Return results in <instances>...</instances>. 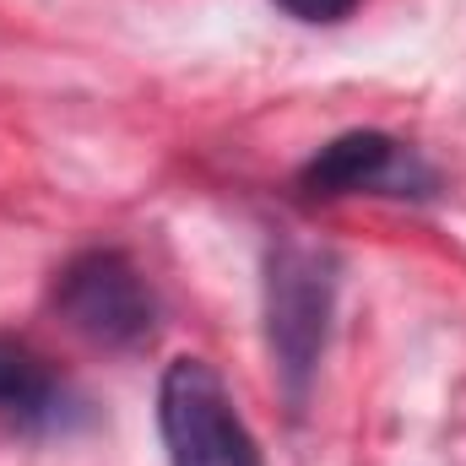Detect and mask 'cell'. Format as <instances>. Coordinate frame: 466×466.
Segmentation results:
<instances>
[{"instance_id": "cell-4", "label": "cell", "mask_w": 466, "mask_h": 466, "mask_svg": "<svg viewBox=\"0 0 466 466\" xmlns=\"http://www.w3.org/2000/svg\"><path fill=\"white\" fill-rule=\"evenodd\" d=\"M299 185L309 196H358V190L429 196L434 190V174L401 141H390L385 130H352V136H337L331 147H320L304 163Z\"/></svg>"}, {"instance_id": "cell-5", "label": "cell", "mask_w": 466, "mask_h": 466, "mask_svg": "<svg viewBox=\"0 0 466 466\" xmlns=\"http://www.w3.org/2000/svg\"><path fill=\"white\" fill-rule=\"evenodd\" d=\"M0 418L27 429H49L66 418V385L27 342H11V337H0Z\"/></svg>"}, {"instance_id": "cell-6", "label": "cell", "mask_w": 466, "mask_h": 466, "mask_svg": "<svg viewBox=\"0 0 466 466\" xmlns=\"http://www.w3.org/2000/svg\"><path fill=\"white\" fill-rule=\"evenodd\" d=\"M282 11H293L299 22H342L358 0H277Z\"/></svg>"}, {"instance_id": "cell-3", "label": "cell", "mask_w": 466, "mask_h": 466, "mask_svg": "<svg viewBox=\"0 0 466 466\" xmlns=\"http://www.w3.org/2000/svg\"><path fill=\"white\" fill-rule=\"evenodd\" d=\"M331 260L282 244L271 249L266 266V337L277 352V369L288 374V390L304 396V380L315 374V358L326 348V320H331Z\"/></svg>"}, {"instance_id": "cell-1", "label": "cell", "mask_w": 466, "mask_h": 466, "mask_svg": "<svg viewBox=\"0 0 466 466\" xmlns=\"http://www.w3.org/2000/svg\"><path fill=\"white\" fill-rule=\"evenodd\" d=\"M168 466H260V451L233 407L228 385L201 358H174L157 390Z\"/></svg>"}, {"instance_id": "cell-2", "label": "cell", "mask_w": 466, "mask_h": 466, "mask_svg": "<svg viewBox=\"0 0 466 466\" xmlns=\"http://www.w3.org/2000/svg\"><path fill=\"white\" fill-rule=\"evenodd\" d=\"M60 320L98 342V348H141L157 326V299L130 255L119 249H82L55 277Z\"/></svg>"}]
</instances>
